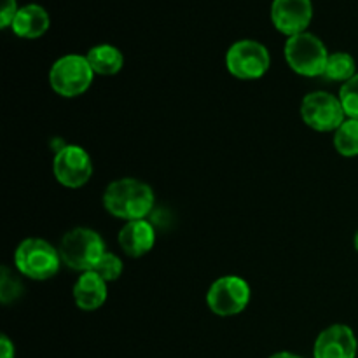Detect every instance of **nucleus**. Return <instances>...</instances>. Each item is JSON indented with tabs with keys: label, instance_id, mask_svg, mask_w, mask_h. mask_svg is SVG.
Returning a JSON list of instances; mask_svg holds the SVG:
<instances>
[{
	"label": "nucleus",
	"instance_id": "f257e3e1",
	"mask_svg": "<svg viewBox=\"0 0 358 358\" xmlns=\"http://www.w3.org/2000/svg\"><path fill=\"white\" fill-rule=\"evenodd\" d=\"M103 208L115 219L126 222L147 219L154 210L156 196L152 187L133 177L117 178L103 191Z\"/></svg>",
	"mask_w": 358,
	"mask_h": 358
},
{
	"label": "nucleus",
	"instance_id": "f03ea898",
	"mask_svg": "<svg viewBox=\"0 0 358 358\" xmlns=\"http://www.w3.org/2000/svg\"><path fill=\"white\" fill-rule=\"evenodd\" d=\"M58 248L42 238H27L14 252V266L17 273L34 282H45L58 275L62 266Z\"/></svg>",
	"mask_w": 358,
	"mask_h": 358
},
{
	"label": "nucleus",
	"instance_id": "7ed1b4c3",
	"mask_svg": "<svg viewBox=\"0 0 358 358\" xmlns=\"http://www.w3.org/2000/svg\"><path fill=\"white\" fill-rule=\"evenodd\" d=\"M59 257L65 266L73 271H93L94 266L100 262L107 248L100 233L90 227H76L65 233L59 241Z\"/></svg>",
	"mask_w": 358,
	"mask_h": 358
},
{
	"label": "nucleus",
	"instance_id": "20e7f679",
	"mask_svg": "<svg viewBox=\"0 0 358 358\" xmlns=\"http://www.w3.org/2000/svg\"><path fill=\"white\" fill-rule=\"evenodd\" d=\"M94 72L83 55H65L52 63L49 86L63 98H76L86 93L93 83Z\"/></svg>",
	"mask_w": 358,
	"mask_h": 358
},
{
	"label": "nucleus",
	"instance_id": "39448f33",
	"mask_svg": "<svg viewBox=\"0 0 358 358\" xmlns=\"http://www.w3.org/2000/svg\"><path fill=\"white\" fill-rule=\"evenodd\" d=\"M287 65L303 77H322L329 59V51L317 35L304 34L289 37L285 42Z\"/></svg>",
	"mask_w": 358,
	"mask_h": 358
},
{
	"label": "nucleus",
	"instance_id": "423d86ee",
	"mask_svg": "<svg viewBox=\"0 0 358 358\" xmlns=\"http://www.w3.org/2000/svg\"><path fill=\"white\" fill-rule=\"evenodd\" d=\"M252 289L241 276L226 275L217 278L206 292V306L217 317H234L247 310Z\"/></svg>",
	"mask_w": 358,
	"mask_h": 358
},
{
	"label": "nucleus",
	"instance_id": "0eeeda50",
	"mask_svg": "<svg viewBox=\"0 0 358 358\" xmlns=\"http://www.w3.org/2000/svg\"><path fill=\"white\" fill-rule=\"evenodd\" d=\"M226 66L231 76L240 80L261 79L271 66V55L261 42L243 38L227 49Z\"/></svg>",
	"mask_w": 358,
	"mask_h": 358
},
{
	"label": "nucleus",
	"instance_id": "6e6552de",
	"mask_svg": "<svg viewBox=\"0 0 358 358\" xmlns=\"http://www.w3.org/2000/svg\"><path fill=\"white\" fill-rule=\"evenodd\" d=\"M301 117L308 128L320 133H334L348 119L339 96L327 91L308 93L301 101Z\"/></svg>",
	"mask_w": 358,
	"mask_h": 358
},
{
	"label": "nucleus",
	"instance_id": "1a4fd4ad",
	"mask_svg": "<svg viewBox=\"0 0 358 358\" xmlns=\"http://www.w3.org/2000/svg\"><path fill=\"white\" fill-rule=\"evenodd\" d=\"M52 175L63 187L79 189L90 182L93 175V161L84 147L66 143L56 150Z\"/></svg>",
	"mask_w": 358,
	"mask_h": 358
},
{
	"label": "nucleus",
	"instance_id": "9d476101",
	"mask_svg": "<svg viewBox=\"0 0 358 358\" xmlns=\"http://www.w3.org/2000/svg\"><path fill=\"white\" fill-rule=\"evenodd\" d=\"M313 20L311 0H273L271 21L280 34L287 37L304 34Z\"/></svg>",
	"mask_w": 358,
	"mask_h": 358
},
{
	"label": "nucleus",
	"instance_id": "9b49d317",
	"mask_svg": "<svg viewBox=\"0 0 358 358\" xmlns=\"http://www.w3.org/2000/svg\"><path fill=\"white\" fill-rule=\"evenodd\" d=\"M358 343L348 325L336 324L318 334L313 346V358H355Z\"/></svg>",
	"mask_w": 358,
	"mask_h": 358
},
{
	"label": "nucleus",
	"instance_id": "f8f14e48",
	"mask_svg": "<svg viewBox=\"0 0 358 358\" xmlns=\"http://www.w3.org/2000/svg\"><path fill=\"white\" fill-rule=\"evenodd\" d=\"M119 247L128 257L138 259L149 254L156 245V229L147 219L126 222L119 231Z\"/></svg>",
	"mask_w": 358,
	"mask_h": 358
},
{
	"label": "nucleus",
	"instance_id": "ddd939ff",
	"mask_svg": "<svg viewBox=\"0 0 358 358\" xmlns=\"http://www.w3.org/2000/svg\"><path fill=\"white\" fill-rule=\"evenodd\" d=\"M73 301L83 311H96L107 301V282L94 271L80 273L73 285Z\"/></svg>",
	"mask_w": 358,
	"mask_h": 358
},
{
	"label": "nucleus",
	"instance_id": "4468645a",
	"mask_svg": "<svg viewBox=\"0 0 358 358\" xmlns=\"http://www.w3.org/2000/svg\"><path fill=\"white\" fill-rule=\"evenodd\" d=\"M49 14L38 3H28V6L20 7L17 14L14 16L10 30L20 38H38L49 30Z\"/></svg>",
	"mask_w": 358,
	"mask_h": 358
},
{
	"label": "nucleus",
	"instance_id": "2eb2a0df",
	"mask_svg": "<svg viewBox=\"0 0 358 358\" xmlns=\"http://www.w3.org/2000/svg\"><path fill=\"white\" fill-rule=\"evenodd\" d=\"M94 76H115L124 66V56L115 45L98 44L91 48L86 55Z\"/></svg>",
	"mask_w": 358,
	"mask_h": 358
},
{
	"label": "nucleus",
	"instance_id": "dca6fc26",
	"mask_svg": "<svg viewBox=\"0 0 358 358\" xmlns=\"http://www.w3.org/2000/svg\"><path fill=\"white\" fill-rule=\"evenodd\" d=\"M357 76V63L350 52H332L329 55L327 66H325L324 79L332 80V83H348L350 79Z\"/></svg>",
	"mask_w": 358,
	"mask_h": 358
},
{
	"label": "nucleus",
	"instance_id": "f3484780",
	"mask_svg": "<svg viewBox=\"0 0 358 358\" xmlns=\"http://www.w3.org/2000/svg\"><path fill=\"white\" fill-rule=\"evenodd\" d=\"M334 147L343 157L358 156V119H346L334 131Z\"/></svg>",
	"mask_w": 358,
	"mask_h": 358
},
{
	"label": "nucleus",
	"instance_id": "a211bd4d",
	"mask_svg": "<svg viewBox=\"0 0 358 358\" xmlns=\"http://www.w3.org/2000/svg\"><path fill=\"white\" fill-rule=\"evenodd\" d=\"M23 290L21 280L14 276L7 266H2L0 268V301H2V304L7 306V304L17 301L23 296Z\"/></svg>",
	"mask_w": 358,
	"mask_h": 358
},
{
	"label": "nucleus",
	"instance_id": "6ab92c4d",
	"mask_svg": "<svg viewBox=\"0 0 358 358\" xmlns=\"http://www.w3.org/2000/svg\"><path fill=\"white\" fill-rule=\"evenodd\" d=\"M96 275H100L105 282H117L121 278L122 271H124V264H122L121 257L115 254H110V252H105L103 257L100 259L96 266L93 269Z\"/></svg>",
	"mask_w": 358,
	"mask_h": 358
},
{
	"label": "nucleus",
	"instance_id": "aec40b11",
	"mask_svg": "<svg viewBox=\"0 0 358 358\" xmlns=\"http://www.w3.org/2000/svg\"><path fill=\"white\" fill-rule=\"evenodd\" d=\"M339 100L345 108L346 117L358 119V73L348 83H345L339 90Z\"/></svg>",
	"mask_w": 358,
	"mask_h": 358
},
{
	"label": "nucleus",
	"instance_id": "412c9836",
	"mask_svg": "<svg viewBox=\"0 0 358 358\" xmlns=\"http://www.w3.org/2000/svg\"><path fill=\"white\" fill-rule=\"evenodd\" d=\"M16 0H2V9H0V27L9 28L13 24L14 16L17 14Z\"/></svg>",
	"mask_w": 358,
	"mask_h": 358
},
{
	"label": "nucleus",
	"instance_id": "4be33fe9",
	"mask_svg": "<svg viewBox=\"0 0 358 358\" xmlns=\"http://www.w3.org/2000/svg\"><path fill=\"white\" fill-rule=\"evenodd\" d=\"M0 358H14V345L6 334L0 338Z\"/></svg>",
	"mask_w": 358,
	"mask_h": 358
},
{
	"label": "nucleus",
	"instance_id": "5701e85b",
	"mask_svg": "<svg viewBox=\"0 0 358 358\" xmlns=\"http://www.w3.org/2000/svg\"><path fill=\"white\" fill-rule=\"evenodd\" d=\"M269 358H303V357L296 355V353H290V352H278V353H275V355H271Z\"/></svg>",
	"mask_w": 358,
	"mask_h": 358
},
{
	"label": "nucleus",
	"instance_id": "b1692460",
	"mask_svg": "<svg viewBox=\"0 0 358 358\" xmlns=\"http://www.w3.org/2000/svg\"><path fill=\"white\" fill-rule=\"evenodd\" d=\"M353 243H355V250L358 252V231H357V234H355V240H353Z\"/></svg>",
	"mask_w": 358,
	"mask_h": 358
}]
</instances>
